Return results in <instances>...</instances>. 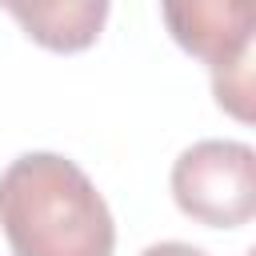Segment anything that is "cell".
I'll list each match as a JSON object with an SVG mask.
<instances>
[{
	"label": "cell",
	"mask_w": 256,
	"mask_h": 256,
	"mask_svg": "<svg viewBox=\"0 0 256 256\" xmlns=\"http://www.w3.org/2000/svg\"><path fill=\"white\" fill-rule=\"evenodd\" d=\"M252 12L256 0H160L168 36L212 68L216 104L252 120Z\"/></svg>",
	"instance_id": "7a4b0ae2"
},
{
	"label": "cell",
	"mask_w": 256,
	"mask_h": 256,
	"mask_svg": "<svg viewBox=\"0 0 256 256\" xmlns=\"http://www.w3.org/2000/svg\"><path fill=\"white\" fill-rule=\"evenodd\" d=\"M176 208L208 228H240L256 212V152L240 140H196L172 164Z\"/></svg>",
	"instance_id": "3957f363"
},
{
	"label": "cell",
	"mask_w": 256,
	"mask_h": 256,
	"mask_svg": "<svg viewBox=\"0 0 256 256\" xmlns=\"http://www.w3.org/2000/svg\"><path fill=\"white\" fill-rule=\"evenodd\" d=\"M140 256H208V252L196 244H184V240H160V244H148Z\"/></svg>",
	"instance_id": "5b68a950"
},
{
	"label": "cell",
	"mask_w": 256,
	"mask_h": 256,
	"mask_svg": "<svg viewBox=\"0 0 256 256\" xmlns=\"http://www.w3.org/2000/svg\"><path fill=\"white\" fill-rule=\"evenodd\" d=\"M12 256H112L116 224L88 172L60 152H24L0 172Z\"/></svg>",
	"instance_id": "6da1fadb"
},
{
	"label": "cell",
	"mask_w": 256,
	"mask_h": 256,
	"mask_svg": "<svg viewBox=\"0 0 256 256\" xmlns=\"http://www.w3.org/2000/svg\"><path fill=\"white\" fill-rule=\"evenodd\" d=\"M112 0H0L24 36L48 52H84L100 40Z\"/></svg>",
	"instance_id": "277c9868"
}]
</instances>
